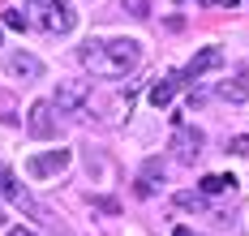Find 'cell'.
<instances>
[{
    "mask_svg": "<svg viewBox=\"0 0 249 236\" xmlns=\"http://www.w3.org/2000/svg\"><path fill=\"white\" fill-rule=\"evenodd\" d=\"M142 60V43L138 39H86L82 43V65L95 78H129Z\"/></svg>",
    "mask_w": 249,
    "mask_h": 236,
    "instance_id": "cell-1",
    "label": "cell"
},
{
    "mask_svg": "<svg viewBox=\"0 0 249 236\" xmlns=\"http://www.w3.org/2000/svg\"><path fill=\"white\" fill-rule=\"evenodd\" d=\"M26 4V17H35L48 34H69L77 26V13L69 0H22Z\"/></svg>",
    "mask_w": 249,
    "mask_h": 236,
    "instance_id": "cell-2",
    "label": "cell"
},
{
    "mask_svg": "<svg viewBox=\"0 0 249 236\" xmlns=\"http://www.w3.org/2000/svg\"><path fill=\"white\" fill-rule=\"evenodd\" d=\"M0 198H4V202H13V206H22L30 219H39V223H52V215L39 206V202L26 193L22 185H18V176H13V172H4V168H0Z\"/></svg>",
    "mask_w": 249,
    "mask_h": 236,
    "instance_id": "cell-3",
    "label": "cell"
},
{
    "mask_svg": "<svg viewBox=\"0 0 249 236\" xmlns=\"http://www.w3.org/2000/svg\"><path fill=\"white\" fill-rule=\"evenodd\" d=\"M65 168H69V151H43V155H30V159H26V176H35V181L60 176Z\"/></svg>",
    "mask_w": 249,
    "mask_h": 236,
    "instance_id": "cell-4",
    "label": "cell"
},
{
    "mask_svg": "<svg viewBox=\"0 0 249 236\" xmlns=\"http://www.w3.org/2000/svg\"><path fill=\"white\" fill-rule=\"evenodd\" d=\"M172 155L185 159V163H194L202 155V129L194 125H185V120H176V133H172Z\"/></svg>",
    "mask_w": 249,
    "mask_h": 236,
    "instance_id": "cell-5",
    "label": "cell"
},
{
    "mask_svg": "<svg viewBox=\"0 0 249 236\" xmlns=\"http://www.w3.org/2000/svg\"><path fill=\"white\" fill-rule=\"evenodd\" d=\"M86 90H90V86H82V82H60V86H56V99H52V112H56V116H73V112H82Z\"/></svg>",
    "mask_w": 249,
    "mask_h": 236,
    "instance_id": "cell-6",
    "label": "cell"
},
{
    "mask_svg": "<svg viewBox=\"0 0 249 236\" xmlns=\"http://www.w3.org/2000/svg\"><path fill=\"white\" fill-rule=\"evenodd\" d=\"M219 65H224V52H219V48H202V52L180 69V78L194 82V78H202V73H211V69H219Z\"/></svg>",
    "mask_w": 249,
    "mask_h": 236,
    "instance_id": "cell-7",
    "label": "cell"
},
{
    "mask_svg": "<svg viewBox=\"0 0 249 236\" xmlns=\"http://www.w3.org/2000/svg\"><path fill=\"white\" fill-rule=\"evenodd\" d=\"M30 137H56V120H52V103L48 99H39V103L30 107Z\"/></svg>",
    "mask_w": 249,
    "mask_h": 236,
    "instance_id": "cell-8",
    "label": "cell"
},
{
    "mask_svg": "<svg viewBox=\"0 0 249 236\" xmlns=\"http://www.w3.org/2000/svg\"><path fill=\"white\" fill-rule=\"evenodd\" d=\"M4 69H9L13 78H22V82L43 78V60H35V56H26V52H13L9 60H4Z\"/></svg>",
    "mask_w": 249,
    "mask_h": 236,
    "instance_id": "cell-9",
    "label": "cell"
},
{
    "mask_svg": "<svg viewBox=\"0 0 249 236\" xmlns=\"http://www.w3.org/2000/svg\"><path fill=\"white\" fill-rule=\"evenodd\" d=\"M176 82H180V73L155 78V82H150V95H146V99H150L155 107H168V103H172V95H176Z\"/></svg>",
    "mask_w": 249,
    "mask_h": 236,
    "instance_id": "cell-10",
    "label": "cell"
},
{
    "mask_svg": "<svg viewBox=\"0 0 249 236\" xmlns=\"http://www.w3.org/2000/svg\"><path fill=\"white\" fill-rule=\"evenodd\" d=\"M219 95H224L228 103H245V99H249V82H245V73H236L232 82H224V86H219Z\"/></svg>",
    "mask_w": 249,
    "mask_h": 236,
    "instance_id": "cell-11",
    "label": "cell"
},
{
    "mask_svg": "<svg viewBox=\"0 0 249 236\" xmlns=\"http://www.w3.org/2000/svg\"><path fill=\"white\" fill-rule=\"evenodd\" d=\"M232 189H236L232 176H202V193H211V198L215 193H232Z\"/></svg>",
    "mask_w": 249,
    "mask_h": 236,
    "instance_id": "cell-12",
    "label": "cell"
},
{
    "mask_svg": "<svg viewBox=\"0 0 249 236\" xmlns=\"http://www.w3.org/2000/svg\"><path fill=\"white\" fill-rule=\"evenodd\" d=\"M129 17H150V0H121Z\"/></svg>",
    "mask_w": 249,
    "mask_h": 236,
    "instance_id": "cell-13",
    "label": "cell"
},
{
    "mask_svg": "<svg viewBox=\"0 0 249 236\" xmlns=\"http://www.w3.org/2000/svg\"><path fill=\"white\" fill-rule=\"evenodd\" d=\"M176 206L180 210H202V193H176Z\"/></svg>",
    "mask_w": 249,
    "mask_h": 236,
    "instance_id": "cell-14",
    "label": "cell"
},
{
    "mask_svg": "<svg viewBox=\"0 0 249 236\" xmlns=\"http://www.w3.org/2000/svg\"><path fill=\"white\" fill-rule=\"evenodd\" d=\"M4 26H9V30H26L30 22L22 17V9H9V13H4Z\"/></svg>",
    "mask_w": 249,
    "mask_h": 236,
    "instance_id": "cell-15",
    "label": "cell"
},
{
    "mask_svg": "<svg viewBox=\"0 0 249 236\" xmlns=\"http://www.w3.org/2000/svg\"><path fill=\"white\" fill-rule=\"evenodd\" d=\"M228 155H249V133H241V137L228 142Z\"/></svg>",
    "mask_w": 249,
    "mask_h": 236,
    "instance_id": "cell-16",
    "label": "cell"
},
{
    "mask_svg": "<svg viewBox=\"0 0 249 236\" xmlns=\"http://www.w3.org/2000/svg\"><path fill=\"white\" fill-rule=\"evenodd\" d=\"M142 176H146V181H163L168 172H163V163H159V159H150V163H146V172H142Z\"/></svg>",
    "mask_w": 249,
    "mask_h": 236,
    "instance_id": "cell-17",
    "label": "cell"
},
{
    "mask_svg": "<svg viewBox=\"0 0 249 236\" xmlns=\"http://www.w3.org/2000/svg\"><path fill=\"white\" fill-rule=\"evenodd\" d=\"M198 4H215V9H236V0H198Z\"/></svg>",
    "mask_w": 249,
    "mask_h": 236,
    "instance_id": "cell-18",
    "label": "cell"
},
{
    "mask_svg": "<svg viewBox=\"0 0 249 236\" xmlns=\"http://www.w3.org/2000/svg\"><path fill=\"white\" fill-rule=\"evenodd\" d=\"M9 236H39V232H30V228H13Z\"/></svg>",
    "mask_w": 249,
    "mask_h": 236,
    "instance_id": "cell-19",
    "label": "cell"
},
{
    "mask_svg": "<svg viewBox=\"0 0 249 236\" xmlns=\"http://www.w3.org/2000/svg\"><path fill=\"white\" fill-rule=\"evenodd\" d=\"M176 236H198V232L194 228H176Z\"/></svg>",
    "mask_w": 249,
    "mask_h": 236,
    "instance_id": "cell-20",
    "label": "cell"
}]
</instances>
